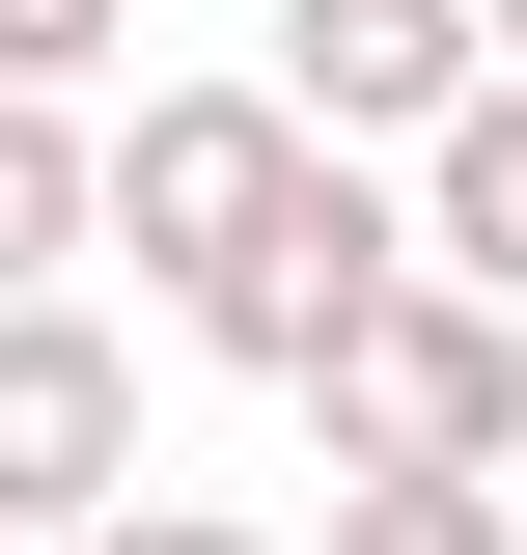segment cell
Listing matches in <instances>:
<instances>
[{"mask_svg":"<svg viewBox=\"0 0 527 555\" xmlns=\"http://www.w3.org/2000/svg\"><path fill=\"white\" fill-rule=\"evenodd\" d=\"M112 250H139V306L195 361H250V389H306L361 306H389V195L333 167L278 83H167V112H112Z\"/></svg>","mask_w":527,"mask_h":555,"instance_id":"cell-1","label":"cell"},{"mask_svg":"<svg viewBox=\"0 0 527 555\" xmlns=\"http://www.w3.org/2000/svg\"><path fill=\"white\" fill-rule=\"evenodd\" d=\"M306 444H333V473H500V444H527V306L389 278V306L306 361Z\"/></svg>","mask_w":527,"mask_h":555,"instance_id":"cell-2","label":"cell"},{"mask_svg":"<svg viewBox=\"0 0 527 555\" xmlns=\"http://www.w3.org/2000/svg\"><path fill=\"white\" fill-rule=\"evenodd\" d=\"M0 528H139V334L83 306H0Z\"/></svg>","mask_w":527,"mask_h":555,"instance_id":"cell-3","label":"cell"},{"mask_svg":"<svg viewBox=\"0 0 527 555\" xmlns=\"http://www.w3.org/2000/svg\"><path fill=\"white\" fill-rule=\"evenodd\" d=\"M500 83V0H278V112L361 167V139H445Z\"/></svg>","mask_w":527,"mask_h":555,"instance_id":"cell-4","label":"cell"},{"mask_svg":"<svg viewBox=\"0 0 527 555\" xmlns=\"http://www.w3.org/2000/svg\"><path fill=\"white\" fill-rule=\"evenodd\" d=\"M416 278H472V306H527V83H472V112L416 139Z\"/></svg>","mask_w":527,"mask_h":555,"instance_id":"cell-5","label":"cell"},{"mask_svg":"<svg viewBox=\"0 0 527 555\" xmlns=\"http://www.w3.org/2000/svg\"><path fill=\"white\" fill-rule=\"evenodd\" d=\"M56 250H112V139L83 112H0V306H56Z\"/></svg>","mask_w":527,"mask_h":555,"instance_id":"cell-6","label":"cell"},{"mask_svg":"<svg viewBox=\"0 0 527 555\" xmlns=\"http://www.w3.org/2000/svg\"><path fill=\"white\" fill-rule=\"evenodd\" d=\"M333 555H527L500 473H333Z\"/></svg>","mask_w":527,"mask_h":555,"instance_id":"cell-7","label":"cell"},{"mask_svg":"<svg viewBox=\"0 0 527 555\" xmlns=\"http://www.w3.org/2000/svg\"><path fill=\"white\" fill-rule=\"evenodd\" d=\"M83 56H112V0H0V112H56Z\"/></svg>","mask_w":527,"mask_h":555,"instance_id":"cell-8","label":"cell"},{"mask_svg":"<svg viewBox=\"0 0 527 555\" xmlns=\"http://www.w3.org/2000/svg\"><path fill=\"white\" fill-rule=\"evenodd\" d=\"M83 555H278V528H222V500H139V528H83Z\"/></svg>","mask_w":527,"mask_h":555,"instance_id":"cell-9","label":"cell"},{"mask_svg":"<svg viewBox=\"0 0 527 555\" xmlns=\"http://www.w3.org/2000/svg\"><path fill=\"white\" fill-rule=\"evenodd\" d=\"M500 83H527V0H500Z\"/></svg>","mask_w":527,"mask_h":555,"instance_id":"cell-10","label":"cell"},{"mask_svg":"<svg viewBox=\"0 0 527 555\" xmlns=\"http://www.w3.org/2000/svg\"><path fill=\"white\" fill-rule=\"evenodd\" d=\"M0 555H28V528H0Z\"/></svg>","mask_w":527,"mask_h":555,"instance_id":"cell-11","label":"cell"}]
</instances>
